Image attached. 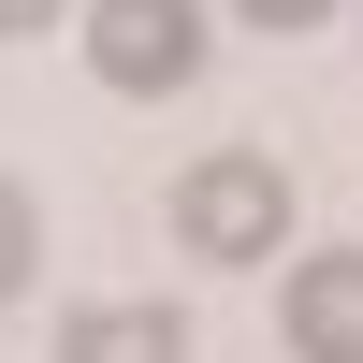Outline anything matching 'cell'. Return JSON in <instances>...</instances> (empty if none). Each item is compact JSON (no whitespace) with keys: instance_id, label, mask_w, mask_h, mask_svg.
<instances>
[{"instance_id":"1","label":"cell","mask_w":363,"mask_h":363,"mask_svg":"<svg viewBox=\"0 0 363 363\" xmlns=\"http://www.w3.org/2000/svg\"><path fill=\"white\" fill-rule=\"evenodd\" d=\"M277 233H291L277 145H218V160L174 174V247H189V262H277Z\"/></svg>"},{"instance_id":"2","label":"cell","mask_w":363,"mask_h":363,"mask_svg":"<svg viewBox=\"0 0 363 363\" xmlns=\"http://www.w3.org/2000/svg\"><path fill=\"white\" fill-rule=\"evenodd\" d=\"M203 0H87V73L102 87H131V102H160V87H189L203 73Z\"/></svg>"},{"instance_id":"3","label":"cell","mask_w":363,"mask_h":363,"mask_svg":"<svg viewBox=\"0 0 363 363\" xmlns=\"http://www.w3.org/2000/svg\"><path fill=\"white\" fill-rule=\"evenodd\" d=\"M277 320H291V349H306V363H363V247H320V262H291Z\"/></svg>"},{"instance_id":"4","label":"cell","mask_w":363,"mask_h":363,"mask_svg":"<svg viewBox=\"0 0 363 363\" xmlns=\"http://www.w3.org/2000/svg\"><path fill=\"white\" fill-rule=\"evenodd\" d=\"M58 363H189V320L174 306H73L58 320Z\"/></svg>"},{"instance_id":"5","label":"cell","mask_w":363,"mask_h":363,"mask_svg":"<svg viewBox=\"0 0 363 363\" xmlns=\"http://www.w3.org/2000/svg\"><path fill=\"white\" fill-rule=\"evenodd\" d=\"M29 262H44V218H29V189H15V174H0V306H15V291H29Z\"/></svg>"},{"instance_id":"6","label":"cell","mask_w":363,"mask_h":363,"mask_svg":"<svg viewBox=\"0 0 363 363\" xmlns=\"http://www.w3.org/2000/svg\"><path fill=\"white\" fill-rule=\"evenodd\" d=\"M233 15H247V29H320L335 0H233Z\"/></svg>"},{"instance_id":"7","label":"cell","mask_w":363,"mask_h":363,"mask_svg":"<svg viewBox=\"0 0 363 363\" xmlns=\"http://www.w3.org/2000/svg\"><path fill=\"white\" fill-rule=\"evenodd\" d=\"M73 0H0V44H29V29H58Z\"/></svg>"}]
</instances>
